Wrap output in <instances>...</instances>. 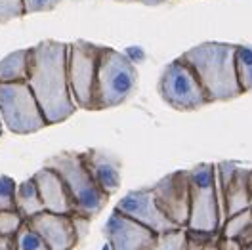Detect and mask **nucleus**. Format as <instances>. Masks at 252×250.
Instances as JSON below:
<instances>
[{
  "instance_id": "nucleus-1",
  "label": "nucleus",
  "mask_w": 252,
  "mask_h": 250,
  "mask_svg": "<svg viewBox=\"0 0 252 250\" xmlns=\"http://www.w3.org/2000/svg\"><path fill=\"white\" fill-rule=\"evenodd\" d=\"M27 84L31 86L48 126L65 123L77 113L67 75V42L42 40L31 46V67Z\"/></svg>"
},
{
  "instance_id": "nucleus-2",
  "label": "nucleus",
  "mask_w": 252,
  "mask_h": 250,
  "mask_svg": "<svg viewBox=\"0 0 252 250\" xmlns=\"http://www.w3.org/2000/svg\"><path fill=\"white\" fill-rule=\"evenodd\" d=\"M235 48L231 42H201L182 54L201 80L210 103L243 95L235 71Z\"/></svg>"
},
{
  "instance_id": "nucleus-3",
  "label": "nucleus",
  "mask_w": 252,
  "mask_h": 250,
  "mask_svg": "<svg viewBox=\"0 0 252 250\" xmlns=\"http://www.w3.org/2000/svg\"><path fill=\"white\" fill-rule=\"evenodd\" d=\"M44 166H50L63 178L73 197V208L77 214L94 219L107 206L111 197L95 184L82 160L80 151H62L58 155H52Z\"/></svg>"
},
{
  "instance_id": "nucleus-4",
  "label": "nucleus",
  "mask_w": 252,
  "mask_h": 250,
  "mask_svg": "<svg viewBox=\"0 0 252 250\" xmlns=\"http://www.w3.org/2000/svg\"><path fill=\"white\" fill-rule=\"evenodd\" d=\"M138 84V69L126 54L103 46L95 78L94 111H105L123 105L134 94Z\"/></svg>"
},
{
  "instance_id": "nucleus-5",
  "label": "nucleus",
  "mask_w": 252,
  "mask_h": 250,
  "mask_svg": "<svg viewBox=\"0 0 252 250\" xmlns=\"http://www.w3.org/2000/svg\"><path fill=\"white\" fill-rule=\"evenodd\" d=\"M189 193L188 229L220 233L221 206L214 162H199L189 168Z\"/></svg>"
},
{
  "instance_id": "nucleus-6",
  "label": "nucleus",
  "mask_w": 252,
  "mask_h": 250,
  "mask_svg": "<svg viewBox=\"0 0 252 250\" xmlns=\"http://www.w3.org/2000/svg\"><path fill=\"white\" fill-rule=\"evenodd\" d=\"M157 90L168 107L182 113L203 109L210 103L201 80L182 56L164 65L158 77Z\"/></svg>"
},
{
  "instance_id": "nucleus-7",
  "label": "nucleus",
  "mask_w": 252,
  "mask_h": 250,
  "mask_svg": "<svg viewBox=\"0 0 252 250\" xmlns=\"http://www.w3.org/2000/svg\"><path fill=\"white\" fill-rule=\"evenodd\" d=\"M0 119L17 136H29L48 126L44 113L27 82H0Z\"/></svg>"
},
{
  "instance_id": "nucleus-8",
  "label": "nucleus",
  "mask_w": 252,
  "mask_h": 250,
  "mask_svg": "<svg viewBox=\"0 0 252 250\" xmlns=\"http://www.w3.org/2000/svg\"><path fill=\"white\" fill-rule=\"evenodd\" d=\"M103 46L88 40L67 42V75L71 94L82 111H94L95 78Z\"/></svg>"
},
{
  "instance_id": "nucleus-9",
  "label": "nucleus",
  "mask_w": 252,
  "mask_h": 250,
  "mask_svg": "<svg viewBox=\"0 0 252 250\" xmlns=\"http://www.w3.org/2000/svg\"><path fill=\"white\" fill-rule=\"evenodd\" d=\"M158 208L172 219L178 227H188L189 223V170H176L166 174L151 186Z\"/></svg>"
},
{
  "instance_id": "nucleus-10",
  "label": "nucleus",
  "mask_w": 252,
  "mask_h": 250,
  "mask_svg": "<svg viewBox=\"0 0 252 250\" xmlns=\"http://www.w3.org/2000/svg\"><path fill=\"white\" fill-rule=\"evenodd\" d=\"M115 210H119L121 214H125L128 218L140 221L142 225L149 227L157 235L178 229V225L174 223L172 219L166 218V214L158 208L151 188L134 189V191L126 193L125 197L117 203Z\"/></svg>"
},
{
  "instance_id": "nucleus-11",
  "label": "nucleus",
  "mask_w": 252,
  "mask_h": 250,
  "mask_svg": "<svg viewBox=\"0 0 252 250\" xmlns=\"http://www.w3.org/2000/svg\"><path fill=\"white\" fill-rule=\"evenodd\" d=\"M103 235L111 250H153L158 235L140 221L113 210L103 225Z\"/></svg>"
},
{
  "instance_id": "nucleus-12",
  "label": "nucleus",
  "mask_w": 252,
  "mask_h": 250,
  "mask_svg": "<svg viewBox=\"0 0 252 250\" xmlns=\"http://www.w3.org/2000/svg\"><path fill=\"white\" fill-rule=\"evenodd\" d=\"M27 221L42 237L48 250H73L79 247L71 214H54L44 210Z\"/></svg>"
},
{
  "instance_id": "nucleus-13",
  "label": "nucleus",
  "mask_w": 252,
  "mask_h": 250,
  "mask_svg": "<svg viewBox=\"0 0 252 250\" xmlns=\"http://www.w3.org/2000/svg\"><path fill=\"white\" fill-rule=\"evenodd\" d=\"M32 178L36 182L44 210L54 212V214H73L75 212L69 188L56 170H52L50 166H42L40 170L32 174Z\"/></svg>"
},
{
  "instance_id": "nucleus-14",
  "label": "nucleus",
  "mask_w": 252,
  "mask_h": 250,
  "mask_svg": "<svg viewBox=\"0 0 252 250\" xmlns=\"http://www.w3.org/2000/svg\"><path fill=\"white\" fill-rule=\"evenodd\" d=\"M82 160L88 168V172L92 174L95 184L103 189L109 197H113L123 184V172H121V160L115 155H111L103 149H95L90 147L86 151H80Z\"/></svg>"
},
{
  "instance_id": "nucleus-15",
  "label": "nucleus",
  "mask_w": 252,
  "mask_h": 250,
  "mask_svg": "<svg viewBox=\"0 0 252 250\" xmlns=\"http://www.w3.org/2000/svg\"><path fill=\"white\" fill-rule=\"evenodd\" d=\"M221 206V223L229 216H235L241 210L251 206V168L237 166L231 180L218 189Z\"/></svg>"
},
{
  "instance_id": "nucleus-16",
  "label": "nucleus",
  "mask_w": 252,
  "mask_h": 250,
  "mask_svg": "<svg viewBox=\"0 0 252 250\" xmlns=\"http://www.w3.org/2000/svg\"><path fill=\"white\" fill-rule=\"evenodd\" d=\"M31 67V48L16 50L0 60V82H27Z\"/></svg>"
},
{
  "instance_id": "nucleus-17",
  "label": "nucleus",
  "mask_w": 252,
  "mask_h": 250,
  "mask_svg": "<svg viewBox=\"0 0 252 250\" xmlns=\"http://www.w3.org/2000/svg\"><path fill=\"white\" fill-rule=\"evenodd\" d=\"M16 210L23 216V219L34 218L36 214L44 212V204L40 199V193L36 188V182L34 178H27L23 180L21 184H17L16 189Z\"/></svg>"
},
{
  "instance_id": "nucleus-18",
  "label": "nucleus",
  "mask_w": 252,
  "mask_h": 250,
  "mask_svg": "<svg viewBox=\"0 0 252 250\" xmlns=\"http://www.w3.org/2000/svg\"><path fill=\"white\" fill-rule=\"evenodd\" d=\"M220 235L225 237H233L239 239L243 245L252 243V208H245L235 216H229L227 219H223L220 227Z\"/></svg>"
},
{
  "instance_id": "nucleus-19",
  "label": "nucleus",
  "mask_w": 252,
  "mask_h": 250,
  "mask_svg": "<svg viewBox=\"0 0 252 250\" xmlns=\"http://www.w3.org/2000/svg\"><path fill=\"white\" fill-rule=\"evenodd\" d=\"M235 71L243 94L252 92V46L237 44L235 48Z\"/></svg>"
},
{
  "instance_id": "nucleus-20",
  "label": "nucleus",
  "mask_w": 252,
  "mask_h": 250,
  "mask_svg": "<svg viewBox=\"0 0 252 250\" xmlns=\"http://www.w3.org/2000/svg\"><path fill=\"white\" fill-rule=\"evenodd\" d=\"M16 249L17 250H48L46 243L42 241V237L36 233L31 227L29 221H23V225L19 227L16 233Z\"/></svg>"
},
{
  "instance_id": "nucleus-21",
  "label": "nucleus",
  "mask_w": 252,
  "mask_h": 250,
  "mask_svg": "<svg viewBox=\"0 0 252 250\" xmlns=\"http://www.w3.org/2000/svg\"><path fill=\"white\" fill-rule=\"evenodd\" d=\"M186 243H188V229L178 227L174 231L158 235L153 250H186Z\"/></svg>"
},
{
  "instance_id": "nucleus-22",
  "label": "nucleus",
  "mask_w": 252,
  "mask_h": 250,
  "mask_svg": "<svg viewBox=\"0 0 252 250\" xmlns=\"http://www.w3.org/2000/svg\"><path fill=\"white\" fill-rule=\"evenodd\" d=\"M16 189L17 184L14 178L0 174V210L16 208Z\"/></svg>"
},
{
  "instance_id": "nucleus-23",
  "label": "nucleus",
  "mask_w": 252,
  "mask_h": 250,
  "mask_svg": "<svg viewBox=\"0 0 252 250\" xmlns=\"http://www.w3.org/2000/svg\"><path fill=\"white\" fill-rule=\"evenodd\" d=\"M23 216L14 210H0V237H14L23 225Z\"/></svg>"
},
{
  "instance_id": "nucleus-24",
  "label": "nucleus",
  "mask_w": 252,
  "mask_h": 250,
  "mask_svg": "<svg viewBox=\"0 0 252 250\" xmlns=\"http://www.w3.org/2000/svg\"><path fill=\"white\" fill-rule=\"evenodd\" d=\"M25 17L23 0H0V25Z\"/></svg>"
},
{
  "instance_id": "nucleus-25",
  "label": "nucleus",
  "mask_w": 252,
  "mask_h": 250,
  "mask_svg": "<svg viewBox=\"0 0 252 250\" xmlns=\"http://www.w3.org/2000/svg\"><path fill=\"white\" fill-rule=\"evenodd\" d=\"M62 2L63 0H23V10H25V16L40 14V12H52Z\"/></svg>"
},
{
  "instance_id": "nucleus-26",
  "label": "nucleus",
  "mask_w": 252,
  "mask_h": 250,
  "mask_svg": "<svg viewBox=\"0 0 252 250\" xmlns=\"http://www.w3.org/2000/svg\"><path fill=\"white\" fill-rule=\"evenodd\" d=\"M71 218H73V225H75V231H77V239H79V243H82L86 239L88 231H90V221L92 219L82 216V214H77V212H73Z\"/></svg>"
},
{
  "instance_id": "nucleus-27",
  "label": "nucleus",
  "mask_w": 252,
  "mask_h": 250,
  "mask_svg": "<svg viewBox=\"0 0 252 250\" xmlns=\"http://www.w3.org/2000/svg\"><path fill=\"white\" fill-rule=\"evenodd\" d=\"M216 249L218 250H243L245 245H243L239 239L225 237V235L218 233V237H216Z\"/></svg>"
},
{
  "instance_id": "nucleus-28",
  "label": "nucleus",
  "mask_w": 252,
  "mask_h": 250,
  "mask_svg": "<svg viewBox=\"0 0 252 250\" xmlns=\"http://www.w3.org/2000/svg\"><path fill=\"white\" fill-rule=\"evenodd\" d=\"M0 250H17L16 235L14 237H0Z\"/></svg>"
},
{
  "instance_id": "nucleus-29",
  "label": "nucleus",
  "mask_w": 252,
  "mask_h": 250,
  "mask_svg": "<svg viewBox=\"0 0 252 250\" xmlns=\"http://www.w3.org/2000/svg\"><path fill=\"white\" fill-rule=\"evenodd\" d=\"M136 4H143V6H158V4H164L168 0H132Z\"/></svg>"
},
{
  "instance_id": "nucleus-30",
  "label": "nucleus",
  "mask_w": 252,
  "mask_h": 250,
  "mask_svg": "<svg viewBox=\"0 0 252 250\" xmlns=\"http://www.w3.org/2000/svg\"><path fill=\"white\" fill-rule=\"evenodd\" d=\"M205 250H218V249H216V239H214V241H212L210 245H206Z\"/></svg>"
},
{
  "instance_id": "nucleus-31",
  "label": "nucleus",
  "mask_w": 252,
  "mask_h": 250,
  "mask_svg": "<svg viewBox=\"0 0 252 250\" xmlns=\"http://www.w3.org/2000/svg\"><path fill=\"white\" fill-rule=\"evenodd\" d=\"M251 208H252V168H251Z\"/></svg>"
},
{
  "instance_id": "nucleus-32",
  "label": "nucleus",
  "mask_w": 252,
  "mask_h": 250,
  "mask_svg": "<svg viewBox=\"0 0 252 250\" xmlns=\"http://www.w3.org/2000/svg\"><path fill=\"white\" fill-rule=\"evenodd\" d=\"M2 132H4V123H2V119H0V138H2Z\"/></svg>"
},
{
  "instance_id": "nucleus-33",
  "label": "nucleus",
  "mask_w": 252,
  "mask_h": 250,
  "mask_svg": "<svg viewBox=\"0 0 252 250\" xmlns=\"http://www.w3.org/2000/svg\"><path fill=\"white\" fill-rule=\"evenodd\" d=\"M243 250H252V243H249V245H245V249Z\"/></svg>"
},
{
  "instance_id": "nucleus-34",
  "label": "nucleus",
  "mask_w": 252,
  "mask_h": 250,
  "mask_svg": "<svg viewBox=\"0 0 252 250\" xmlns=\"http://www.w3.org/2000/svg\"><path fill=\"white\" fill-rule=\"evenodd\" d=\"M117 2H132V0H117Z\"/></svg>"
}]
</instances>
